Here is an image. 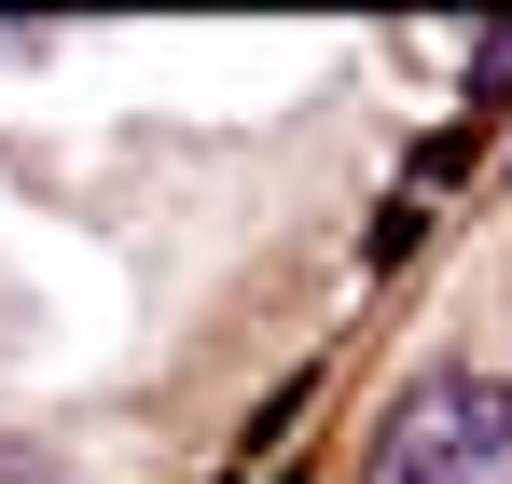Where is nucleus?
Returning a JSON list of instances; mask_svg holds the SVG:
<instances>
[{
    "mask_svg": "<svg viewBox=\"0 0 512 484\" xmlns=\"http://www.w3.org/2000/svg\"><path fill=\"white\" fill-rule=\"evenodd\" d=\"M499 83H512V28H485V42H471V97L499 111Z\"/></svg>",
    "mask_w": 512,
    "mask_h": 484,
    "instance_id": "f03ea898",
    "label": "nucleus"
},
{
    "mask_svg": "<svg viewBox=\"0 0 512 484\" xmlns=\"http://www.w3.org/2000/svg\"><path fill=\"white\" fill-rule=\"evenodd\" d=\"M360 484H512V388L499 374H429L388 402Z\"/></svg>",
    "mask_w": 512,
    "mask_h": 484,
    "instance_id": "f257e3e1",
    "label": "nucleus"
}]
</instances>
